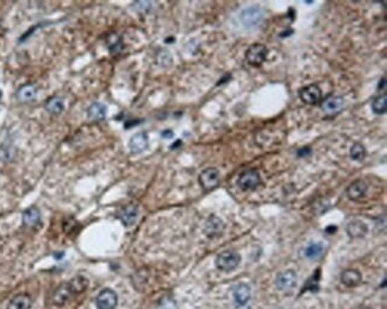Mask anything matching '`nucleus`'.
<instances>
[{
  "mask_svg": "<svg viewBox=\"0 0 387 309\" xmlns=\"http://www.w3.org/2000/svg\"><path fill=\"white\" fill-rule=\"evenodd\" d=\"M157 309H178V305H176L174 299L169 298V296H164L158 302Z\"/></svg>",
  "mask_w": 387,
  "mask_h": 309,
  "instance_id": "bb28decb",
  "label": "nucleus"
},
{
  "mask_svg": "<svg viewBox=\"0 0 387 309\" xmlns=\"http://www.w3.org/2000/svg\"><path fill=\"white\" fill-rule=\"evenodd\" d=\"M131 7L133 8L138 13H147V12L151 8V2L150 1H135Z\"/></svg>",
  "mask_w": 387,
  "mask_h": 309,
  "instance_id": "c756f323",
  "label": "nucleus"
},
{
  "mask_svg": "<svg viewBox=\"0 0 387 309\" xmlns=\"http://www.w3.org/2000/svg\"><path fill=\"white\" fill-rule=\"evenodd\" d=\"M346 231L350 238H353V239H359V238H364L365 235L368 233V227L364 221L355 219L347 224Z\"/></svg>",
  "mask_w": 387,
  "mask_h": 309,
  "instance_id": "dca6fc26",
  "label": "nucleus"
},
{
  "mask_svg": "<svg viewBox=\"0 0 387 309\" xmlns=\"http://www.w3.org/2000/svg\"><path fill=\"white\" fill-rule=\"evenodd\" d=\"M234 301L237 306H246L252 298V289L247 283H239L233 288Z\"/></svg>",
  "mask_w": 387,
  "mask_h": 309,
  "instance_id": "f8f14e48",
  "label": "nucleus"
},
{
  "mask_svg": "<svg viewBox=\"0 0 387 309\" xmlns=\"http://www.w3.org/2000/svg\"><path fill=\"white\" fill-rule=\"evenodd\" d=\"M341 282L348 288H355L362 282V275L356 269H347L341 275Z\"/></svg>",
  "mask_w": 387,
  "mask_h": 309,
  "instance_id": "f3484780",
  "label": "nucleus"
},
{
  "mask_svg": "<svg viewBox=\"0 0 387 309\" xmlns=\"http://www.w3.org/2000/svg\"><path fill=\"white\" fill-rule=\"evenodd\" d=\"M41 222V212L37 207L32 206L24 210L23 213V224L26 227H35Z\"/></svg>",
  "mask_w": 387,
  "mask_h": 309,
  "instance_id": "6ab92c4d",
  "label": "nucleus"
},
{
  "mask_svg": "<svg viewBox=\"0 0 387 309\" xmlns=\"http://www.w3.org/2000/svg\"><path fill=\"white\" fill-rule=\"evenodd\" d=\"M16 96L20 103H31L37 97V87L33 84H25L18 88Z\"/></svg>",
  "mask_w": 387,
  "mask_h": 309,
  "instance_id": "a211bd4d",
  "label": "nucleus"
},
{
  "mask_svg": "<svg viewBox=\"0 0 387 309\" xmlns=\"http://www.w3.org/2000/svg\"><path fill=\"white\" fill-rule=\"evenodd\" d=\"M241 263V256L235 251H223L219 255L216 257V268L218 270L224 271V272H229L233 271L240 265Z\"/></svg>",
  "mask_w": 387,
  "mask_h": 309,
  "instance_id": "f257e3e1",
  "label": "nucleus"
},
{
  "mask_svg": "<svg viewBox=\"0 0 387 309\" xmlns=\"http://www.w3.org/2000/svg\"><path fill=\"white\" fill-rule=\"evenodd\" d=\"M118 304V296L112 289H104L96 298L98 309H115Z\"/></svg>",
  "mask_w": 387,
  "mask_h": 309,
  "instance_id": "0eeeda50",
  "label": "nucleus"
},
{
  "mask_svg": "<svg viewBox=\"0 0 387 309\" xmlns=\"http://www.w3.org/2000/svg\"><path fill=\"white\" fill-rule=\"evenodd\" d=\"M161 134H162L163 138H172V137L174 136V133H173V131H170V130L163 131V132L161 133Z\"/></svg>",
  "mask_w": 387,
  "mask_h": 309,
  "instance_id": "473e14b6",
  "label": "nucleus"
},
{
  "mask_svg": "<svg viewBox=\"0 0 387 309\" xmlns=\"http://www.w3.org/2000/svg\"><path fill=\"white\" fill-rule=\"evenodd\" d=\"M330 206L331 205L329 203V200H327V199H321V200H318L313 205V210H315L318 215H322L323 213L327 212Z\"/></svg>",
  "mask_w": 387,
  "mask_h": 309,
  "instance_id": "cd10ccee",
  "label": "nucleus"
},
{
  "mask_svg": "<svg viewBox=\"0 0 387 309\" xmlns=\"http://www.w3.org/2000/svg\"><path fill=\"white\" fill-rule=\"evenodd\" d=\"M173 62V57L168 51H161L160 54L157 55V63L162 67H169Z\"/></svg>",
  "mask_w": 387,
  "mask_h": 309,
  "instance_id": "c85d7f7f",
  "label": "nucleus"
},
{
  "mask_svg": "<svg viewBox=\"0 0 387 309\" xmlns=\"http://www.w3.org/2000/svg\"><path fill=\"white\" fill-rule=\"evenodd\" d=\"M137 216H138V208L136 205L129 204L121 208L118 212V218L126 226H132L136 222Z\"/></svg>",
  "mask_w": 387,
  "mask_h": 309,
  "instance_id": "ddd939ff",
  "label": "nucleus"
},
{
  "mask_svg": "<svg viewBox=\"0 0 387 309\" xmlns=\"http://www.w3.org/2000/svg\"><path fill=\"white\" fill-rule=\"evenodd\" d=\"M299 98L304 103L310 106L318 105L322 100V91L318 86L312 84L305 86L299 91Z\"/></svg>",
  "mask_w": 387,
  "mask_h": 309,
  "instance_id": "39448f33",
  "label": "nucleus"
},
{
  "mask_svg": "<svg viewBox=\"0 0 387 309\" xmlns=\"http://www.w3.org/2000/svg\"><path fill=\"white\" fill-rule=\"evenodd\" d=\"M386 105H387V97L386 94L374 98L373 103H372V111L376 114L382 115L386 113Z\"/></svg>",
  "mask_w": 387,
  "mask_h": 309,
  "instance_id": "b1692460",
  "label": "nucleus"
},
{
  "mask_svg": "<svg viewBox=\"0 0 387 309\" xmlns=\"http://www.w3.org/2000/svg\"><path fill=\"white\" fill-rule=\"evenodd\" d=\"M366 193H367V185L364 181H361V180L350 183L346 189L347 197L352 201L360 200V199L365 197Z\"/></svg>",
  "mask_w": 387,
  "mask_h": 309,
  "instance_id": "2eb2a0df",
  "label": "nucleus"
},
{
  "mask_svg": "<svg viewBox=\"0 0 387 309\" xmlns=\"http://www.w3.org/2000/svg\"><path fill=\"white\" fill-rule=\"evenodd\" d=\"M87 118L92 121L104 120L106 117V106L100 103H93L87 108Z\"/></svg>",
  "mask_w": 387,
  "mask_h": 309,
  "instance_id": "aec40b11",
  "label": "nucleus"
},
{
  "mask_svg": "<svg viewBox=\"0 0 387 309\" xmlns=\"http://www.w3.org/2000/svg\"><path fill=\"white\" fill-rule=\"evenodd\" d=\"M261 183L262 180L260 173H258L257 169H248L243 171L239 176V180H237V186L245 192L254 191Z\"/></svg>",
  "mask_w": 387,
  "mask_h": 309,
  "instance_id": "7ed1b4c3",
  "label": "nucleus"
},
{
  "mask_svg": "<svg viewBox=\"0 0 387 309\" xmlns=\"http://www.w3.org/2000/svg\"><path fill=\"white\" fill-rule=\"evenodd\" d=\"M365 309H371V308H365Z\"/></svg>",
  "mask_w": 387,
  "mask_h": 309,
  "instance_id": "f704fd0d",
  "label": "nucleus"
},
{
  "mask_svg": "<svg viewBox=\"0 0 387 309\" xmlns=\"http://www.w3.org/2000/svg\"><path fill=\"white\" fill-rule=\"evenodd\" d=\"M267 55V47H264L263 44H260V43H255V44L251 45V47L248 48V50H247L246 60L251 66L258 67L266 61Z\"/></svg>",
  "mask_w": 387,
  "mask_h": 309,
  "instance_id": "20e7f679",
  "label": "nucleus"
},
{
  "mask_svg": "<svg viewBox=\"0 0 387 309\" xmlns=\"http://www.w3.org/2000/svg\"><path fill=\"white\" fill-rule=\"evenodd\" d=\"M69 284H71V286H72L73 292H74V294H75V293H81V292H84V290L87 288L88 282H87L86 278L79 276V277L73 278V280L71 281V282H69Z\"/></svg>",
  "mask_w": 387,
  "mask_h": 309,
  "instance_id": "a878e982",
  "label": "nucleus"
},
{
  "mask_svg": "<svg viewBox=\"0 0 387 309\" xmlns=\"http://www.w3.org/2000/svg\"><path fill=\"white\" fill-rule=\"evenodd\" d=\"M263 17H264V12L260 6L258 5H253V6H249V7H246L245 10L240 13L241 23L243 24V26L248 27V29L258 26V24L263 20Z\"/></svg>",
  "mask_w": 387,
  "mask_h": 309,
  "instance_id": "f03ea898",
  "label": "nucleus"
},
{
  "mask_svg": "<svg viewBox=\"0 0 387 309\" xmlns=\"http://www.w3.org/2000/svg\"><path fill=\"white\" fill-rule=\"evenodd\" d=\"M199 183L205 192L215 189L219 185V171L216 168H207L199 175Z\"/></svg>",
  "mask_w": 387,
  "mask_h": 309,
  "instance_id": "423d86ee",
  "label": "nucleus"
},
{
  "mask_svg": "<svg viewBox=\"0 0 387 309\" xmlns=\"http://www.w3.org/2000/svg\"><path fill=\"white\" fill-rule=\"evenodd\" d=\"M224 227L225 225L223 220L219 218V216L215 215V214H212V215H210L206 220L205 226H204V233L209 238H216L223 233Z\"/></svg>",
  "mask_w": 387,
  "mask_h": 309,
  "instance_id": "9d476101",
  "label": "nucleus"
},
{
  "mask_svg": "<svg viewBox=\"0 0 387 309\" xmlns=\"http://www.w3.org/2000/svg\"><path fill=\"white\" fill-rule=\"evenodd\" d=\"M73 295H74V292H73V288L69 282L61 284L53 294V304L61 307V306L66 305Z\"/></svg>",
  "mask_w": 387,
  "mask_h": 309,
  "instance_id": "9b49d317",
  "label": "nucleus"
},
{
  "mask_svg": "<svg viewBox=\"0 0 387 309\" xmlns=\"http://www.w3.org/2000/svg\"><path fill=\"white\" fill-rule=\"evenodd\" d=\"M346 105V102L342 97L340 96H330L324 102L322 103V109L327 115H336L340 112H342Z\"/></svg>",
  "mask_w": 387,
  "mask_h": 309,
  "instance_id": "1a4fd4ad",
  "label": "nucleus"
},
{
  "mask_svg": "<svg viewBox=\"0 0 387 309\" xmlns=\"http://www.w3.org/2000/svg\"><path fill=\"white\" fill-rule=\"evenodd\" d=\"M112 38H114V41H112L111 44H109V49L111 53H120V51L122 50V42H121V38L117 37V36H112Z\"/></svg>",
  "mask_w": 387,
  "mask_h": 309,
  "instance_id": "7c9ffc66",
  "label": "nucleus"
},
{
  "mask_svg": "<svg viewBox=\"0 0 387 309\" xmlns=\"http://www.w3.org/2000/svg\"><path fill=\"white\" fill-rule=\"evenodd\" d=\"M310 154H311V150L309 148H303L298 150V156H299V157H304V156H307Z\"/></svg>",
  "mask_w": 387,
  "mask_h": 309,
  "instance_id": "2f4dec72",
  "label": "nucleus"
},
{
  "mask_svg": "<svg viewBox=\"0 0 387 309\" xmlns=\"http://www.w3.org/2000/svg\"><path fill=\"white\" fill-rule=\"evenodd\" d=\"M44 108L45 111L50 113V114L57 115L60 114V113H62L63 109H65V103H63V100L59 97L49 98L44 103Z\"/></svg>",
  "mask_w": 387,
  "mask_h": 309,
  "instance_id": "4be33fe9",
  "label": "nucleus"
},
{
  "mask_svg": "<svg viewBox=\"0 0 387 309\" xmlns=\"http://www.w3.org/2000/svg\"><path fill=\"white\" fill-rule=\"evenodd\" d=\"M366 157V149L361 143H354L350 148V158L355 162H362Z\"/></svg>",
  "mask_w": 387,
  "mask_h": 309,
  "instance_id": "393cba45",
  "label": "nucleus"
},
{
  "mask_svg": "<svg viewBox=\"0 0 387 309\" xmlns=\"http://www.w3.org/2000/svg\"><path fill=\"white\" fill-rule=\"evenodd\" d=\"M276 288L281 292H289L297 286V274L293 270H285L275 278Z\"/></svg>",
  "mask_w": 387,
  "mask_h": 309,
  "instance_id": "6e6552de",
  "label": "nucleus"
},
{
  "mask_svg": "<svg viewBox=\"0 0 387 309\" xmlns=\"http://www.w3.org/2000/svg\"><path fill=\"white\" fill-rule=\"evenodd\" d=\"M323 253V245L321 243H310L301 250V256L306 259H317Z\"/></svg>",
  "mask_w": 387,
  "mask_h": 309,
  "instance_id": "5701e85b",
  "label": "nucleus"
},
{
  "mask_svg": "<svg viewBox=\"0 0 387 309\" xmlns=\"http://www.w3.org/2000/svg\"><path fill=\"white\" fill-rule=\"evenodd\" d=\"M32 306V300L26 294H19L8 302L7 309H30Z\"/></svg>",
  "mask_w": 387,
  "mask_h": 309,
  "instance_id": "412c9836",
  "label": "nucleus"
},
{
  "mask_svg": "<svg viewBox=\"0 0 387 309\" xmlns=\"http://www.w3.org/2000/svg\"><path fill=\"white\" fill-rule=\"evenodd\" d=\"M149 140L145 132H137L129 140V149L132 154H139L148 148Z\"/></svg>",
  "mask_w": 387,
  "mask_h": 309,
  "instance_id": "4468645a",
  "label": "nucleus"
},
{
  "mask_svg": "<svg viewBox=\"0 0 387 309\" xmlns=\"http://www.w3.org/2000/svg\"><path fill=\"white\" fill-rule=\"evenodd\" d=\"M236 309H251V307H247V305L246 306H237Z\"/></svg>",
  "mask_w": 387,
  "mask_h": 309,
  "instance_id": "72a5a7b5",
  "label": "nucleus"
}]
</instances>
